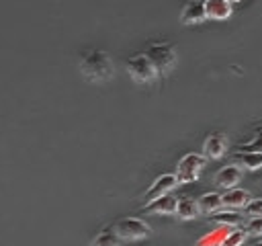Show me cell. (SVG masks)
Segmentation results:
<instances>
[{"label": "cell", "instance_id": "5", "mask_svg": "<svg viewBox=\"0 0 262 246\" xmlns=\"http://www.w3.org/2000/svg\"><path fill=\"white\" fill-rule=\"evenodd\" d=\"M115 232L121 240H127V242H135V240H143L151 234V228L139 219V217H123L119 219L115 225Z\"/></svg>", "mask_w": 262, "mask_h": 246}, {"label": "cell", "instance_id": "16", "mask_svg": "<svg viewBox=\"0 0 262 246\" xmlns=\"http://www.w3.org/2000/svg\"><path fill=\"white\" fill-rule=\"evenodd\" d=\"M196 205H199L201 213H215V211H219L223 207L219 193H205V195H201L196 199Z\"/></svg>", "mask_w": 262, "mask_h": 246}, {"label": "cell", "instance_id": "20", "mask_svg": "<svg viewBox=\"0 0 262 246\" xmlns=\"http://www.w3.org/2000/svg\"><path fill=\"white\" fill-rule=\"evenodd\" d=\"M244 215L248 217H262V199H250L244 207Z\"/></svg>", "mask_w": 262, "mask_h": 246}, {"label": "cell", "instance_id": "9", "mask_svg": "<svg viewBox=\"0 0 262 246\" xmlns=\"http://www.w3.org/2000/svg\"><path fill=\"white\" fill-rule=\"evenodd\" d=\"M242 180V168L235 164H227L215 172V184L221 189H235V184Z\"/></svg>", "mask_w": 262, "mask_h": 246}, {"label": "cell", "instance_id": "17", "mask_svg": "<svg viewBox=\"0 0 262 246\" xmlns=\"http://www.w3.org/2000/svg\"><path fill=\"white\" fill-rule=\"evenodd\" d=\"M119 244H121V238L117 236L115 228H104L90 242V246H119Z\"/></svg>", "mask_w": 262, "mask_h": 246}, {"label": "cell", "instance_id": "4", "mask_svg": "<svg viewBox=\"0 0 262 246\" xmlns=\"http://www.w3.org/2000/svg\"><path fill=\"white\" fill-rule=\"evenodd\" d=\"M205 160H207V158H205L203 154H194V152L182 156V158L178 160V164H176V172H174V174H176V180L182 182V184L194 182V180L199 178L203 166H205Z\"/></svg>", "mask_w": 262, "mask_h": 246}, {"label": "cell", "instance_id": "22", "mask_svg": "<svg viewBox=\"0 0 262 246\" xmlns=\"http://www.w3.org/2000/svg\"><path fill=\"white\" fill-rule=\"evenodd\" d=\"M246 232L252 236H262V217H248Z\"/></svg>", "mask_w": 262, "mask_h": 246}, {"label": "cell", "instance_id": "11", "mask_svg": "<svg viewBox=\"0 0 262 246\" xmlns=\"http://www.w3.org/2000/svg\"><path fill=\"white\" fill-rule=\"evenodd\" d=\"M233 230H235V228H231V225H217L215 230H211V232H207L203 238H199V240H196V246H223L225 238H227Z\"/></svg>", "mask_w": 262, "mask_h": 246}, {"label": "cell", "instance_id": "8", "mask_svg": "<svg viewBox=\"0 0 262 246\" xmlns=\"http://www.w3.org/2000/svg\"><path fill=\"white\" fill-rule=\"evenodd\" d=\"M176 203H178V197H174L172 193L164 195V197H158L149 203L143 205V211L151 213V215H174L176 213Z\"/></svg>", "mask_w": 262, "mask_h": 246}, {"label": "cell", "instance_id": "25", "mask_svg": "<svg viewBox=\"0 0 262 246\" xmlns=\"http://www.w3.org/2000/svg\"><path fill=\"white\" fill-rule=\"evenodd\" d=\"M242 246H246V244H242Z\"/></svg>", "mask_w": 262, "mask_h": 246}, {"label": "cell", "instance_id": "12", "mask_svg": "<svg viewBox=\"0 0 262 246\" xmlns=\"http://www.w3.org/2000/svg\"><path fill=\"white\" fill-rule=\"evenodd\" d=\"M205 12H207V18L225 20L231 14V2L229 0H205Z\"/></svg>", "mask_w": 262, "mask_h": 246}, {"label": "cell", "instance_id": "15", "mask_svg": "<svg viewBox=\"0 0 262 246\" xmlns=\"http://www.w3.org/2000/svg\"><path fill=\"white\" fill-rule=\"evenodd\" d=\"M233 160L239 162L244 168L248 170H258L262 168V152H244V150H237L233 154Z\"/></svg>", "mask_w": 262, "mask_h": 246}, {"label": "cell", "instance_id": "13", "mask_svg": "<svg viewBox=\"0 0 262 246\" xmlns=\"http://www.w3.org/2000/svg\"><path fill=\"white\" fill-rule=\"evenodd\" d=\"M250 201V193L244 189H229L225 195H221V203L227 209H244Z\"/></svg>", "mask_w": 262, "mask_h": 246}, {"label": "cell", "instance_id": "24", "mask_svg": "<svg viewBox=\"0 0 262 246\" xmlns=\"http://www.w3.org/2000/svg\"><path fill=\"white\" fill-rule=\"evenodd\" d=\"M256 246H262V242H258V244H256Z\"/></svg>", "mask_w": 262, "mask_h": 246}, {"label": "cell", "instance_id": "2", "mask_svg": "<svg viewBox=\"0 0 262 246\" xmlns=\"http://www.w3.org/2000/svg\"><path fill=\"white\" fill-rule=\"evenodd\" d=\"M143 53L158 70V76H166L176 66V51L170 43H151Z\"/></svg>", "mask_w": 262, "mask_h": 246}, {"label": "cell", "instance_id": "3", "mask_svg": "<svg viewBox=\"0 0 262 246\" xmlns=\"http://www.w3.org/2000/svg\"><path fill=\"white\" fill-rule=\"evenodd\" d=\"M125 66H127V74L131 76V80L137 84H149L158 78V70L154 68V64L147 59L145 53L131 55Z\"/></svg>", "mask_w": 262, "mask_h": 246}, {"label": "cell", "instance_id": "7", "mask_svg": "<svg viewBox=\"0 0 262 246\" xmlns=\"http://www.w3.org/2000/svg\"><path fill=\"white\" fill-rule=\"evenodd\" d=\"M225 152H227V137L219 131L207 135V139L203 141V156L209 160H219L223 158Z\"/></svg>", "mask_w": 262, "mask_h": 246}, {"label": "cell", "instance_id": "1", "mask_svg": "<svg viewBox=\"0 0 262 246\" xmlns=\"http://www.w3.org/2000/svg\"><path fill=\"white\" fill-rule=\"evenodd\" d=\"M80 72L90 82H106V80L113 78L115 66H113V59H111V55L106 51L92 49V51H88V53L82 55V59H80Z\"/></svg>", "mask_w": 262, "mask_h": 246}, {"label": "cell", "instance_id": "10", "mask_svg": "<svg viewBox=\"0 0 262 246\" xmlns=\"http://www.w3.org/2000/svg\"><path fill=\"white\" fill-rule=\"evenodd\" d=\"M207 18L205 12V0H188L180 10V20L184 25H196Z\"/></svg>", "mask_w": 262, "mask_h": 246}, {"label": "cell", "instance_id": "21", "mask_svg": "<svg viewBox=\"0 0 262 246\" xmlns=\"http://www.w3.org/2000/svg\"><path fill=\"white\" fill-rule=\"evenodd\" d=\"M239 150H244V152H262V129H258V133L254 135L252 141L242 144Z\"/></svg>", "mask_w": 262, "mask_h": 246}, {"label": "cell", "instance_id": "18", "mask_svg": "<svg viewBox=\"0 0 262 246\" xmlns=\"http://www.w3.org/2000/svg\"><path fill=\"white\" fill-rule=\"evenodd\" d=\"M211 219L217 221V225H231V228H237L242 223V215L233 211H215L211 213Z\"/></svg>", "mask_w": 262, "mask_h": 246}, {"label": "cell", "instance_id": "14", "mask_svg": "<svg viewBox=\"0 0 262 246\" xmlns=\"http://www.w3.org/2000/svg\"><path fill=\"white\" fill-rule=\"evenodd\" d=\"M199 213H201V211H199V205H196L194 199H190V197H180V199H178V203H176V213H174L176 217L188 221V219H194Z\"/></svg>", "mask_w": 262, "mask_h": 246}, {"label": "cell", "instance_id": "6", "mask_svg": "<svg viewBox=\"0 0 262 246\" xmlns=\"http://www.w3.org/2000/svg\"><path fill=\"white\" fill-rule=\"evenodd\" d=\"M176 184H178L176 174H170V172L160 174V176L147 187V191L143 193V201L149 203V201H154V199H158V197H164V195L172 193V191L176 189Z\"/></svg>", "mask_w": 262, "mask_h": 246}, {"label": "cell", "instance_id": "23", "mask_svg": "<svg viewBox=\"0 0 262 246\" xmlns=\"http://www.w3.org/2000/svg\"><path fill=\"white\" fill-rule=\"evenodd\" d=\"M229 2H239V0H229Z\"/></svg>", "mask_w": 262, "mask_h": 246}, {"label": "cell", "instance_id": "19", "mask_svg": "<svg viewBox=\"0 0 262 246\" xmlns=\"http://www.w3.org/2000/svg\"><path fill=\"white\" fill-rule=\"evenodd\" d=\"M246 238H248V232L246 230H239V228H235L227 238H225V242H223V246H242L244 242H246Z\"/></svg>", "mask_w": 262, "mask_h": 246}]
</instances>
